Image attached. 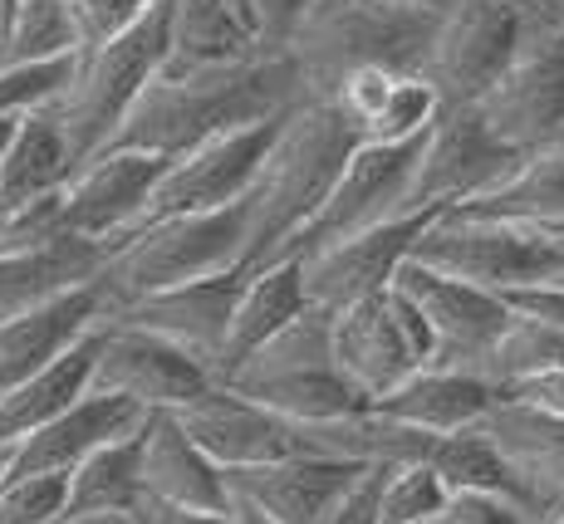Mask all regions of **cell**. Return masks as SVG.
<instances>
[{"label": "cell", "mask_w": 564, "mask_h": 524, "mask_svg": "<svg viewBox=\"0 0 564 524\" xmlns=\"http://www.w3.org/2000/svg\"><path fill=\"white\" fill-rule=\"evenodd\" d=\"M305 98L290 54H260L221 69H162L108 148H133L153 157H182L216 133L275 123Z\"/></svg>", "instance_id": "6da1fadb"}, {"label": "cell", "mask_w": 564, "mask_h": 524, "mask_svg": "<svg viewBox=\"0 0 564 524\" xmlns=\"http://www.w3.org/2000/svg\"><path fill=\"white\" fill-rule=\"evenodd\" d=\"M354 148V128L329 98H300L275 128L265 162L246 192V270L270 265L285 245L319 216L334 182L344 177Z\"/></svg>", "instance_id": "7a4b0ae2"}, {"label": "cell", "mask_w": 564, "mask_h": 524, "mask_svg": "<svg viewBox=\"0 0 564 524\" xmlns=\"http://www.w3.org/2000/svg\"><path fill=\"white\" fill-rule=\"evenodd\" d=\"M442 20V0H310L290 64L305 98H329L349 74H422Z\"/></svg>", "instance_id": "3957f363"}, {"label": "cell", "mask_w": 564, "mask_h": 524, "mask_svg": "<svg viewBox=\"0 0 564 524\" xmlns=\"http://www.w3.org/2000/svg\"><path fill=\"white\" fill-rule=\"evenodd\" d=\"M162 64H167V0H153L148 15L138 25H128L123 35L79 50L64 94L45 108L59 123L79 167L118 138L123 118L133 113L143 89L162 74Z\"/></svg>", "instance_id": "277c9868"}, {"label": "cell", "mask_w": 564, "mask_h": 524, "mask_svg": "<svg viewBox=\"0 0 564 524\" xmlns=\"http://www.w3.org/2000/svg\"><path fill=\"white\" fill-rule=\"evenodd\" d=\"M231 270H246V206L177 216V221H158L113 240L94 285L104 294V314H113L148 294L197 285Z\"/></svg>", "instance_id": "5b68a950"}, {"label": "cell", "mask_w": 564, "mask_h": 524, "mask_svg": "<svg viewBox=\"0 0 564 524\" xmlns=\"http://www.w3.org/2000/svg\"><path fill=\"white\" fill-rule=\"evenodd\" d=\"M412 260L491 294H511L564 275V250L545 231L516 221H486V216H462V211H442L417 236Z\"/></svg>", "instance_id": "8992f818"}, {"label": "cell", "mask_w": 564, "mask_h": 524, "mask_svg": "<svg viewBox=\"0 0 564 524\" xmlns=\"http://www.w3.org/2000/svg\"><path fill=\"white\" fill-rule=\"evenodd\" d=\"M476 113L516 152L564 143V10L545 0L530 10L516 59L476 98Z\"/></svg>", "instance_id": "52a82bcc"}, {"label": "cell", "mask_w": 564, "mask_h": 524, "mask_svg": "<svg viewBox=\"0 0 564 524\" xmlns=\"http://www.w3.org/2000/svg\"><path fill=\"white\" fill-rule=\"evenodd\" d=\"M535 6L540 0H442L437 35L422 64V79L437 89L442 108L476 103L501 79Z\"/></svg>", "instance_id": "ba28073f"}, {"label": "cell", "mask_w": 564, "mask_h": 524, "mask_svg": "<svg viewBox=\"0 0 564 524\" xmlns=\"http://www.w3.org/2000/svg\"><path fill=\"white\" fill-rule=\"evenodd\" d=\"M432 358L437 338L408 294L383 290L334 314V368L368 407L398 392L417 368H432Z\"/></svg>", "instance_id": "9c48e42d"}, {"label": "cell", "mask_w": 564, "mask_h": 524, "mask_svg": "<svg viewBox=\"0 0 564 524\" xmlns=\"http://www.w3.org/2000/svg\"><path fill=\"white\" fill-rule=\"evenodd\" d=\"M525 162V152L486 128V118L476 113V103L442 108V118L432 123V133L417 148V167L408 182V216H442L457 206L476 201V196L496 192L506 177Z\"/></svg>", "instance_id": "30bf717a"}, {"label": "cell", "mask_w": 564, "mask_h": 524, "mask_svg": "<svg viewBox=\"0 0 564 524\" xmlns=\"http://www.w3.org/2000/svg\"><path fill=\"white\" fill-rule=\"evenodd\" d=\"M275 128H280V118L275 123L236 128V133H216V138H206V143L187 148L182 157H167L153 201H148L143 221H138L133 231L158 226V221H177V216H206V211L241 206L270 143H275Z\"/></svg>", "instance_id": "8fae6325"}, {"label": "cell", "mask_w": 564, "mask_h": 524, "mask_svg": "<svg viewBox=\"0 0 564 524\" xmlns=\"http://www.w3.org/2000/svg\"><path fill=\"white\" fill-rule=\"evenodd\" d=\"M417 148L422 143H403V148H383V143H359L344 167V177L334 182L329 201L319 206V216L285 245L280 260H305L314 250H329L339 240H354L373 226H388L398 216H408V182L417 167ZM275 265V260H270Z\"/></svg>", "instance_id": "7c38bea8"}, {"label": "cell", "mask_w": 564, "mask_h": 524, "mask_svg": "<svg viewBox=\"0 0 564 524\" xmlns=\"http://www.w3.org/2000/svg\"><path fill=\"white\" fill-rule=\"evenodd\" d=\"M212 387V373L167 338L133 329V324H99V358H94V392L123 397L138 412H177Z\"/></svg>", "instance_id": "4fadbf2b"}, {"label": "cell", "mask_w": 564, "mask_h": 524, "mask_svg": "<svg viewBox=\"0 0 564 524\" xmlns=\"http://www.w3.org/2000/svg\"><path fill=\"white\" fill-rule=\"evenodd\" d=\"M393 290L417 304L432 338H437L432 368H457V373L481 378L486 353H491L496 338L511 324V304L491 290H476L452 275H437V270L417 265V260H408V265L398 270Z\"/></svg>", "instance_id": "5bb4252c"}, {"label": "cell", "mask_w": 564, "mask_h": 524, "mask_svg": "<svg viewBox=\"0 0 564 524\" xmlns=\"http://www.w3.org/2000/svg\"><path fill=\"white\" fill-rule=\"evenodd\" d=\"M162 167H167V157H153V152L104 148L59 192L64 226L84 240H99V245L123 240L143 221L148 201H153V192L162 182Z\"/></svg>", "instance_id": "9a60e30c"}, {"label": "cell", "mask_w": 564, "mask_h": 524, "mask_svg": "<svg viewBox=\"0 0 564 524\" xmlns=\"http://www.w3.org/2000/svg\"><path fill=\"white\" fill-rule=\"evenodd\" d=\"M437 216H398L388 226H373V231L339 240L329 250H314V255L300 260V275H305V294L314 309H349V304H364L373 294L393 290L398 270L412 260V245L417 236Z\"/></svg>", "instance_id": "2e32d148"}, {"label": "cell", "mask_w": 564, "mask_h": 524, "mask_svg": "<svg viewBox=\"0 0 564 524\" xmlns=\"http://www.w3.org/2000/svg\"><path fill=\"white\" fill-rule=\"evenodd\" d=\"M364 476H368L364 466H344V461L295 451L265 466L226 471V490H231V505L256 510L270 524H324L349 500V490Z\"/></svg>", "instance_id": "e0dca14e"}, {"label": "cell", "mask_w": 564, "mask_h": 524, "mask_svg": "<svg viewBox=\"0 0 564 524\" xmlns=\"http://www.w3.org/2000/svg\"><path fill=\"white\" fill-rule=\"evenodd\" d=\"M172 417L221 471H246V466L295 456V427L285 417H275L270 407H260L256 397L226 387V382H212L202 397H192Z\"/></svg>", "instance_id": "ac0fdd59"}, {"label": "cell", "mask_w": 564, "mask_h": 524, "mask_svg": "<svg viewBox=\"0 0 564 524\" xmlns=\"http://www.w3.org/2000/svg\"><path fill=\"white\" fill-rule=\"evenodd\" d=\"M241 275L246 270H231V275L197 280V285L148 294V299L104 314V319L133 324V329H148V334L167 338V343H177L182 353H192L206 373H212L216 353H221V343H226V324H231L236 294H241Z\"/></svg>", "instance_id": "d6986e66"}, {"label": "cell", "mask_w": 564, "mask_h": 524, "mask_svg": "<svg viewBox=\"0 0 564 524\" xmlns=\"http://www.w3.org/2000/svg\"><path fill=\"white\" fill-rule=\"evenodd\" d=\"M104 324V294L99 285H84L74 294L40 304V309L10 314L0 319V397L15 392L20 382L45 373L50 363H59L74 343H84Z\"/></svg>", "instance_id": "ffe728a7"}, {"label": "cell", "mask_w": 564, "mask_h": 524, "mask_svg": "<svg viewBox=\"0 0 564 524\" xmlns=\"http://www.w3.org/2000/svg\"><path fill=\"white\" fill-rule=\"evenodd\" d=\"M148 412H138L123 397H104L89 392L84 402H74L64 417H54L50 427H40L35 436H25L20 446H10V476H74L94 451H104L108 441L143 427Z\"/></svg>", "instance_id": "44dd1931"}, {"label": "cell", "mask_w": 564, "mask_h": 524, "mask_svg": "<svg viewBox=\"0 0 564 524\" xmlns=\"http://www.w3.org/2000/svg\"><path fill=\"white\" fill-rule=\"evenodd\" d=\"M305 309H310V294H305V275H300V260H275V265L246 270L231 324H226V343L212 363V382H231L270 338L285 329L290 319H300Z\"/></svg>", "instance_id": "7402d4cb"}, {"label": "cell", "mask_w": 564, "mask_h": 524, "mask_svg": "<svg viewBox=\"0 0 564 524\" xmlns=\"http://www.w3.org/2000/svg\"><path fill=\"white\" fill-rule=\"evenodd\" d=\"M143 495L187 510H231L226 471L182 432L172 412L143 417Z\"/></svg>", "instance_id": "603a6c76"}, {"label": "cell", "mask_w": 564, "mask_h": 524, "mask_svg": "<svg viewBox=\"0 0 564 524\" xmlns=\"http://www.w3.org/2000/svg\"><path fill=\"white\" fill-rule=\"evenodd\" d=\"M104 255H108V245L84 240L74 231L54 236V240H45V245L0 255V319L40 309V304L59 299V294L94 285L99 270H104Z\"/></svg>", "instance_id": "cb8c5ba5"}, {"label": "cell", "mask_w": 564, "mask_h": 524, "mask_svg": "<svg viewBox=\"0 0 564 524\" xmlns=\"http://www.w3.org/2000/svg\"><path fill=\"white\" fill-rule=\"evenodd\" d=\"M491 446L506 456V466L520 476L540 515L564 505V417L540 407H520V402H496L491 417L481 422Z\"/></svg>", "instance_id": "d4e9b609"}, {"label": "cell", "mask_w": 564, "mask_h": 524, "mask_svg": "<svg viewBox=\"0 0 564 524\" xmlns=\"http://www.w3.org/2000/svg\"><path fill=\"white\" fill-rule=\"evenodd\" d=\"M501 402V392L476 373H457V368H417L403 387L388 392L383 402H373L383 417L403 422V427L432 432V436H457L471 432L491 417V407Z\"/></svg>", "instance_id": "484cf974"}, {"label": "cell", "mask_w": 564, "mask_h": 524, "mask_svg": "<svg viewBox=\"0 0 564 524\" xmlns=\"http://www.w3.org/2000/svg\"><path fill=\"white\" fill-rule=\"evenodd\" d=\"M260 40L241 0H167V64L162 69H221L260 59Z\"/></svg>", "instance_id": "4316f807"}, {"label": "cell", "mask_w": 564, "mask_h": 524, "mask_svg": "<svg viewBox=\"0 0 564 524\" xmlns=\"http://www.w3.org/2000/svg\"><path fill=\"white\" fill-rule=\"evenodd\" d=\"M94 358H99V329L84 343H74L59 363H50L45 373H35L30 382H20L15 392L0 397V451L20 446L25 436H35L40 427H50L54 417L84 402L94 392Z\"/></svg>", "instance_id": "83f0119b"}, {"label": "cell", "mask_w": 564, "mask_h": 524, "mask_svg": "<svg viewBox=\"0 0 564 524\" xmlns=\"http://www.w3.org/2000/svg\"><path fill=\"white\" fill-rule=\"evenodd\" d=\"M79 172L69 143H64L59 123L50 113H25L15 123V138L0 152V206H30L50 201L69 187V177Z\"/></svg>", "instance_id": "f1b7e54d"}, {"label": "cell", "mask_w": 564, "mask_h": 524, "mask_svg": "<svg viewBox=\"0 0 564 524\" xmlns=\"http://www.w3.org/2000/svg\"><path fill=\"white\" fill-rule=\"evenodd\" d=\"M462 216H486V221H516V226H560L564 221V143L525 152V162L501 182L496 192L457 206Z\"/></svg>", "instance_id": "f546056e"}, {"label": "cell", "mask_w": 564, "mask_h": 524, "mask_svg": "<svg viewBox=\"0 0 564 524\" xmlns=\"http://www.w3.org/2000/svg\"><path fill=\"white\" fill-rule=\"evenodd\" d=\"M143 500V427L108 441L69 476L64 515H128Z\"/></svg>", "instance_id": "4dcf8cb0"}, {"label": "cell", "mask_w": 564, "mask_h": 524, "mask_svg": "<svg viewBox=\"0 0 564 524\" xmlns=\"http://www.w3.org/2000/svg\"><path fill=\"white\" fill-rule=\"evenodd\" d=\"M427 466L437 471V480L447 485V495H466V490H476V495H511L520 505H530L540 515V505L530 500V490L520 485V476L506 466V456L491 446V436L481 427L471 432H457V436H437V446H432ZM545 524V515H540Z\"/></svg>", "instance_id": "1f68e13d"}, {"label": "cell", "mask_w": 564, "mask_h": 524, "mask_svg": "<svg viewBox=\"0 0 564 524\" xmlns=\"http://www.w3.org/2000/svg\"><path fill=\"white\" fill-rule=\"evenodd\" d=\"M319 368H334V314L310 304V309L300 314V319H290L226 387H256V382L319 373Z\"/></svg>", "instance_id": "d6a6232c"}, {"label": "cell", "mask_w": 564, "mask_h": 524, "mask_svg": "<svg viewBox=\"0 0 564 524\" xmlns=\"http://www.w3.org/2000/svg\"><path fill=\"white\" fill-rule=\"evenodd\" d=\"M84 50L69 0H15L0 30V64H54Z\"/></svg>", "instance_id": "836d02e7"}, {"label": "cell", "mask_w": 564, "mask_h": 524, "mask_svg": "<svg viewBox=\"0 0 564 524\" xmlns=\"http://www.w3.org/2000/svg\"><path fill=\"white\" fill-rule=\"evenodd\" d=\"M555 368H564V334L540 319H525V314H511L506 334L496 338V348L486 353L481 378L491 382L496 392H511L540 373H555Z\"/></svg>", "instance_id": "e575fe53"}, {"label": "cell", "mask_w": 564, "mask_h": 524, "mask_svg": "<svg viewBox=\"0 0 564 524\" xmlns=\"http://www.w3.org/2000/svg\"><path fill=\"white\" fill-rule=\"evenodd\" d=\"M447 485L432 466H393L378 480V524H437L447 515Z\"/></svg>", "instance_id": "d590c367"}, {"label": "cell", "mask_w": 564, "mask_h": 524, "mask_svg": "<svg viewBox=\"0 0 564 524\" xmlns=\"http://www.w3.org/2000/svg\"><path fill=\"white\" fill-rule=\"evenodd\" d=\"M79 59V54H74ZM74 59L54 64H0V123H20L25 113H45L64 94L74 74Z\"/></svg>", "instance_id": "8d00e7d4"}, {"label": "cell", "mask_w": 564, "mask_h": 524, "mask_svg": "<svg viewBox=\"0 0 564 524\" xmlns=\"http://www.w3.org/2000/svg\"><path fill=\"white\" fill-rule=\"evenodd\" d=\"M69 510V476H15L0 485V524H54Z\"/></svg>", "instance_id": "74e56055"}, {"label": "cell", "mask_w": 564, "mask_h": 524, "mask_svg": "<svg viewBox=\"0 0 564 524\" xmlns=\"http://www.w3.org/2000/svg\"><path fill=\"white\" fill-rule=\"evenodd\" d=\"M153 0H69L74 20H79V35H84V50L89 45H104V40L123 35L128 25L148 15Z\"/></svg>", "instance_id": "f35d334b"}, {"label": "cell", "mask_w": 564, "mask_h": 524, "mask_svg": "<svg viewBox=\"0 0 564 524\" xmlns=\"http://www.w3.org/2000/svg\"><path fill=\"white\" fill-rule=\"evenodd\" d=\"M246 20H251L256 40L265 54H285L290 40H295L300 20H305L310 0H241Z\"/></svg>", "instance_id": "ab89813d"}, {"label": "cell", "mask_w": 564, "mask_h": 524, "mask_svg": "<svg viewBox=\"0 0 564 524\" xmlns=\"http://www.w3.org/2000/svg\"><path fill=\"white\" fill-rule=\"evenodd\" d=\"M437 524H540V515L511 495H476V490H466V495L447 500V515Z\"/></svg>", "instance_id": "60d3db41"}, {"label": "cell", "mask_w": 564, "mask_h": 524, "mask_svg": "<svg viewBox=\"0 0 564 524\" xmlns=\"http://www.w3.org/2000/svg\"><path fill=\"white\" fill-rule=\"evenodd\" d=\"M501 299L511 304V314H525V319H540V324H550V329L564 334V285H560V280L511 290V294H501Z\"/></svg>", "instance_id": "b9f144b4"}, {"label": "cell", "mask_w": 564, "mask_h": 524, "mask_svg": "<svg viewBox=\"0 0 564 524\" xmlns=\"http://www.w3.org/2000/svg\"><path fill=\"white\" fill-rule=\"evenodd\" d=\"M133 524H236L231 510H187V505H162V500L143 495L128 510Z\"/></svg>", "instance_id": "7bdbcfd3"}, {"label": "cell", "mask_w": 564, "mask_h": 524, "mask_svg": "<svg viewBox=\"0 0 564 524\" xmlns=\"http://www.w3.org/2000/svg\"><path fill=\"white\" fill-rule=\"evenodd\" d=\"M501 402H520V407H540V412L564 417V368L540 373V378L520 382V387H511V392H501Z\"/></svg>", "instance_id": "ee69618b"}, {"label": "cell", "mask_w": 564, "mask_h": 524, "mask_svg": "<svg viewBox=\"0 0 564 524\" xmlns=\"http://www.w3.org/2000/svg\"><path fill=\"white\" fill-rule=\"evenodd\" d=\"M378 480H383V471H368L324 524H378Z\"/></svg>", "instance_id": "f6af8a7d"}, {"label": "cell", "mask_w": 564, "mask_h": 524, "mask_svg": "<svg viewBox=\"0 0 564 524\" xmlns=\"http://www.w3.org/2000/svg\"><path fill=\"white\" fill-rule=\"evenodd\" d=\"M54 524H133L128 515H59Z\"/></svg>", "instance_id": "bcb514c9"}, {"label": "cell", "mask_w": 564, "mask_h": 524, "mask_svg": "<svg viewBox=\"0 0 564 524\" xmlns=\"http://www.w3.org/2000/svg\"><path fill=\"white\" fill-rule=\"evenodd\" d=\"M231 515H236V524H270V520H260L256 510H246V505H231Z\"/></svg>", "instance_id": "7dc6e473"}, {"label": "cell", "mask_w": 564, "mask_h": 524, "mask_svg": "<svg viewBox=\"0 0 564 524\" xmlns=\"http://www.w3.org/2000/svg\"><path fill=\"white\" fill-rule=\"evenodd\" d=\"M545 236H550V240H555V245L564 250V221H560V226H545Z\"/></svg>", "instance_id": "c3c4849f"}, {"label": "cell", "mask_w": 564, "mask_h": 524, "mask_svg": "<svg viewBox=\"0 0 564 524\" xmlns=\"http://www.w3.org/2000/svg\"><path fill=\"white\" fill-rule=\"evenodd\" d=\"M6 476H10V451H0V485H6Z\"/></svg>", "instance_id": "681fc988"}, {"label": "cell", "mask_w": 564, "mask_h": 524, "mask_svg": "<svg viewBox=\"0 0 564 524\" xmlns=\"http://www.w3.org/2000/svg\"><path fill=\"white\" fill-rule=\"evenodd\" d=\"M545 524H564V505H555V510H550V520Z\"/></svg>", "instance_id": "f907efd6"}, {"label": "cell", "mask_w": 564, "mask_h": 524, "mask_svg": "<svg viewBox=\"0 0 564 524\" xmlns=\"http://www.w3.org/2000/svg\"><path fill=\"white\" fill-rule=\"evenodd\" d=\"M6 15H10V0H0V30H6Z\"/></svg>", "instance_id": "816d5d0a"}, {"label": "cell", "mask_w": 564, "mask_h": 524, "mask_svg": "<svg viewBox=\"0 0 564 524\" xmlns=\"http://www.w3.org/2000/svg\"><path fill=\"white\" fill-rule=\"evenodd\" d=\"M545 6H555V10H564V0H545Z\"/></svg>", "instance_id": "f5cc1de1"}, {"label": "cell", "mask_w": 564, "mask_h": 524, "mask_svg": "<svg viewBox=\"0 0 564 524\" xmlns=\"http://www.w3.org/2000/svg\"><path fill=\"white\" fill-rule=\"evenodd\" d=\"M555 280H560V285H564V275H555Z\"/></svg>", "instance_id": "db71d44e"}, {"label": "cell", "mask_w": 564, "mask_h": 524, "mask_svg": "<svg viewBox=\"0 0 564 524\" xmlns=\"http://www.w3.org/2000/svg\"><path fill=\"white\" fill-rule=\"evenodd\" d=\"M10 6H15V0H10Z\"/></svg>", "instance_id": "11a10c76"}]
</instances>
